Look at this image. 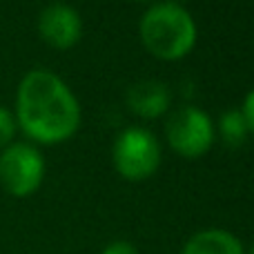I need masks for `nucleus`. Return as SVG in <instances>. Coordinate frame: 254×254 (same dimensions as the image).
I'll return each instance as SVG.
<instances>
[{
  "mask_svg": "<svg viewBox=\"0 0 254 254\" xmlns=\"http://www.w3.org/2000/svg\"><path fill=\"white\" fill-rule=\"evenodd\" d=\"M16 125L40 145L69 140L80 127V103L69 85L47 69H31L16 92Z\"/></svg>",
  "mask_w": 254,
  "mask_h": 254,
  "instance_id": "obj_1",
  "label": "nucleus"
},
{
  "mask_svg": "<svg viewBox=\"0 0 254 254\" xmlns=\"http://www.w3.org/2000/svg\"><path fill=\"white\" fill-rule=\"evenodd\" d=\"M143 47L158 61H181L192 54L198 40V27L192 13L179 2H154L138 22Z\"/></svg>",
  "mask_w": 254,
  "mask_h": 254,
  "instance_id": "obj_2",
  "label": "nucleus"
},
{
  "mask_svg": "<svg viewBox=\"0 0 254 254\" xmlns=\"http://www.w3.org/2000/svg\"><path fill=\"white\" fill-rule=\"evenodd\" d=\"M161 143L147 127H125L112 143L114 170L131 183L152 179L161 165Z\"/></svg>",
  "mask_w": 254,
  "mask_h": 254,
  "instance_id": "obj_3",
  "label": "nucleus"
},
{
  "mask_svg": "<svg viewBox=\"0 0 254 254\" xmlns=\"http://www.w3.org/2000/svg\"><path fill=\"white\" fill-rule=\"evenodd\" d=\"M165 138L179 156L196 161L212 149L216 140V127L205 110L196 105H183L167 119Z\"/></svg>",
  "mask_w": 254,
  "mask_h": 254,
  "instance_id": "obj_4",
  "label": "nucleus"
},
{
  "mask_svg": "<svg viewBox=\"0 0 254 254\" xmlns=\"http://www.w3.org/2000/svg\"><path fill=\"white\" fill-rule=\"evenodd\" d=\"M45 181V158L31 143H16L0 152V185L16 198H27Z\"/></svg>",
  "mask_w": 254,
  "mask_h": 254,
  "instance_id": "obj_5",
  "label": "nucleus"
},
{
  "mask_svg": "<svg viewBox=\"0 0 254 254\" xmlns=\"http://www.w3.org/2000/svg\"><path fill=\"white\" fill-rule=\"evenodd\" d=\"M38 34L49 47L67 52L83 38V18L71 4L52 2L38 16Z\"/></svg>",
  "mask_w": 254,
  "mask_h": 254,
  "instance_id": "obj_6",
  "label": "nucleus"
},
{
  "mask_svg": "<svg viewBox=\"0 0 254 254\" xmlns=\"http://www.w3.org/2000/svg\"><path fill=\"white\" fill-rule=\"evenodd\" d=\"M170 103L172 94L167 85L161 80H140V83L131 85L127 92V107L145 121L165 116L170 110Z\"/></svg>",
  "mask_w": 254,
  "mask_h": 254,
  "instance_id": "obj_7",
  "label": "nucleus"
},
{
  "mask_svg": "<svg viewBox=\"0 0 254 254\" xmlns=\"http://www.w3.org/2000/svg\"><path fill=\"white\" fill-rule=\"evenodd\" d=\"M181 254H246V250L232 232L210 228L194 234L183 246Z\"/></svg>",
  "mask_w": 254,
  "mask_h": 254,
  "instance_id": "obj_8",
  "label": "nucleus"
},
{
  "mask_svg": "<svg viewBox=\"0 0 254 254\" xmlns=\"http://www.w3.org/2000/svg\"><path fill=\"white\" fill-rule=\"evenodd\" d=\"M214 127H216V134H221V138L228 145H241L250 136L241 110H225L219 116V121L214 123Z\"/></svg>",
  "mask_w": 254,
  "mask_h": 254,
  "instance_id": "obj_9",
  "label": "nucleus"
},
{
  "mask_svg": "<svg viewBox=\"0 0 254 254\" xmlns=\"http://www.w3.org/2000/svg\"><path fill=\"white\" fill-rule=\"evenodd\" d=\"M16 129H18L16 116H13L7 107L0 105V149L9 147V145L13 143V138H16Z\"/></svg>",
  "mask_w": 254,
  "mask_h": 254,
  "instance_id": "obj_10",
  "label": "nucleus"
},
{
  "mask_svg": "<svg viewBox=\"0 0 254 254\" xmlns=\"http://www.w3.org/2000/svg\"><path fill=\"white\" fill-rule=\"evenodd\" d=\"M243 114V119H246V125H248V131L254 136V89L246 94V98H243V105L239 107Z\"/></svg>",
  "mask_w": 254,
  "mask_h": 254,
  "instance_id": "obj_11",
  "label": "nucleus"
},
{
  "mask_svg": "<svg viewBox=\"0 0 254 254\" xmlns=\"http://www.w3.org/2000/svg\"><path fill=\"white\" fill-rule=\"evenodd\" d=\"M101 254H138V250H136V246L129 243V241H114V243H110Z\"/></svg>",
  "mask_w": 254,
  "mask_h": 254,
  "instance_id": "obj_12",
  "label": "nucleus"
},
{
  "mask_svg": "<svg viewBox=\"0 0 254 254\" xmlns=\"http://www.w3.org/2000/svg\"><path fill=\"white\" fill-rule=\"evenodd\" d=\"M248 254H254V243H252V248H250V252H248Z\"/></svg>",
  "mask_w": 254,
  "mask_h": 254,
  "instance_id": "obj_13",
  "label": "nucleus"
},
{
  "mask_svg": "<svg viewBox=\"0 0 254 254\" xmlns=\"http://www.w3.org/2000/svg\"><path fill=\"white\" fill-rule=\"evenodd\" d=\"M138 2H152V0H138Z\"/></svg>",
  "mask_w": 254,
  "mask_h": 254,
  "instance_id": "obj_14",
  "label": "nucleus"
}]
</instances>
